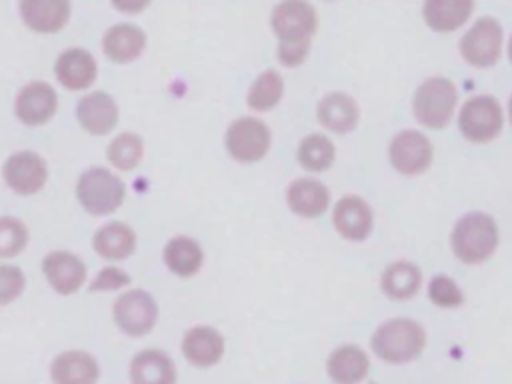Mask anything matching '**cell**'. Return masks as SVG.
Returning <instances> with one entry per match:
<instances>
[{
  "mask_svg": "<svg viewBox=\"0 0 512 384\" xmlns=\"http://www.w3.org/2000/svg\"><path fill=\"white\" fill-rule=\"evenodd\" d=\"M272 26L280 38L278 58L286 66L300 64L308 54L310 36L316 28V12L306 2H282L274 8Z\"/></svg>",
  "mask_w": 512,
  "mask_h": 384,
  "instance_id": "cell-1",
  "label": "cell"
},
{
  "mask_svg": "<svg viewBox=\"0 0 512 384\" xmlns=\"http://www.w3.org/2000/svg\"><path fill=\"white\" fill-rule=\"evenodd\" d=\"M426 342V334L420 324L396 318L384 322L372 336V348L374 352L392 364L414 360Z\"/></svg>",
  "mask_w": 512,
  "mask_h": 384,
  "instance_id": "cell-2",
  "label": "cell"
},
{
  "mask_svg": "<svg viewBox=\"0 0 512 384\" xmlns=\"http://www.w3.org/2000/svg\"><path fill=\"white\" fill-rule=\"evenodd\" d=\"M498 242V230L488 214L472 212L458 220L452 232V248L464 262L486 260Z\"/></svg>",
  "mask_w": 512,
  "mask_h": 384,
  "instance_id": "cell-3",
  "label": "cell"
},
{
  "mask_svg": "<svg viewBox=\"0 0 512 384\" xmlns=\"http://www.w3.org/2000/svg\"><path fill=\"white\" fill-rule=\"evenodd\" d=\"M124 184L106 168H90L86 170L78 184L76 196L80 204L96 216H104L114 212L124 200Z\"/></svg>",
  "mask_w": 512,
  "mask_h": 384,
  "instance_id": "cell-4",
  "label": "cell"
},
{
  "mask_svg": "<svg viewBox=\"0 0 512 384\" xmlns=\"http://www.w3.org/2000/svg\"><path fill=\"white\" fill-rule=\"evenodd\" d=\"M456 88L448 78H428L414 96L416 118L430 128H442L454 112Z\"/></svg>",
  "mask_w": 512,
  "mask_h": 384,
  "instance_id": "cell-5",
  "label": "cell"
},
{
  "mask_svg": "<svg viewBox=\"0 0 512 384\" xmlns=\"http://www.w3.org/2000/svg\"><path fill=\"white\" fill-rule=\"evenodd\" d=\"M460 130L474 142L492 140L502 128V110L492 96L470 98L458 118Z\"/></svg>",
  "mask_w": 512,
  "mask_h": 384,
  "instance_id": "cell-6",
  "label": "cell"
},
{
  "mask_svg": "<svg viewBox=\"0 0 512 384\" xmlns=\"http://www.w3.org/2000/svg\"><path fill=\"white\" fill-rule=\"evenodd\" d=\"M156 302L144 290H130L114 304V320L130 336L146 334L156 322Z\"/></svg>",
  "mask_w": 512,
  "mask_h": 384,
  "instance_id": "cell-7",
  "label": "cell"
},
{
  "mask_svg": "<svg viewBox=\"0 0 512 384\" xmlns=\"http://www.w3.org/2000/svg\"><path fill=\"white\" fill-rule=\"evenodd\" d=\"M270 144L268 128L256 118H240L230 124L226 134L228 152L240 162L260 160Z\"/></svg>",
  "mask_w": 512,
  "mask_h": 384,
  "instance_id": "cell-8",
  "label": "cell"
},
{
  "mask_svg": "<svg viewBox=\"0 0 512 384\" xmlns=\"http://www.w3.org/2000/svg\"><path fill=\"white\" fill-rule=\"evenodd\" d=\"M502 30L496 20L482 18L478 20L462 38L460 50L462 56L474 66H490L500 56Z\"/></svg>",
  "mask_w": 512,
  "mask_h": 384,
  "instance_id": "cell-9",
  "label": "cell"
},
{
  "mask_svg": "<svg viewBox=\"0 0 512 384\" xmlns=\"http://www.w3.org/2000/svg\"><path fill=\"white\" fill-rule=\"evenodd\" d=\"M390 160L402 174L424 172L432 160L430 140L416 130H404L390 144Z\"/></svg>",
  "mask_w": 512,
  "mask_h": 384,
  "instance_id": "cell-10",
  "label": "cell"
},
{
  "mask_svg": "<svg viewBox=\"0 0 512 384\" xmlns=\"http://www.w3.org/2000/svg\"><path fill=\"white\" fill-rule=\"evenodd\" d=\"M46 162L36 152H16L4 164V178L18 194H34L46 182Z\"/></svg>",
  "mask_w": 512,
  "mask_h": 384,
  "instance_id": "cell-11",
  "label": "cell"
},
{
  "mask_svg": "<svg viewBox=\"0 0 512 384\" xmlns=\"http://www.w3.org/2000/svg\"><path fill=\"white\" fill-rule=\"evenodd\" d=\"M56 110V92L46 82L26 84L16 98V114L28 126L44 124Z\"/></svg>",
  "mask_w": 512,
  "mask_h": 384,
  "instance_id": "cell-12",
  "label": "cell"
},
{
  "mask_svg": "<svg viewBox=\"0 0 512 384\" xmlns=\"http://www.w3.org/2000/svg\"><path fill=\"white\" fill-rule=\"evenodd\" d=\"M42 268L52 288L60 294L76 292L86 278V268L82 260L72 252H50L44 258Z\"/></svg>",
  "mask_w": 512,
  "mask_h": 384,
  "instance_id": "cell-13",
  "label": "cell"
},
{
  "mask_svg": "<svg viewBox=\"0 0 512 384\" xmlns=\"http://www.w3.org/2000/svg\"><path fill=\"white\" fill-rule=\"evenodd\" d=\"M76 116L82 128L92 134H106L118 120V108L112 96L106 92H92L80 98L76 106Z\"/></svg>",
  "mask_w": 512,
  "mask_h": 384,
  "instance_id": "cell-14",
  "label": "cell"
},
{
  "mask_svg": "<svg viewBox=\"0 0 512 384\" xmlns=\"http://www.w3.org/2000/svg\"><path fill=\"white\" fill-rule=\"evenodd\" d=\"M56 76L62 86L70 90L88 88L96 78V62L90 52L82 48H70L56 60Z\"/></svg>",
  "mask_w": 512,
  "mask_h": 384,
  "instance_id": "cell-15",
  "label": "cell"
},
{
  "mask_svg": "<svg viewBox=\"0 0 512 384\" xmlns=\"http://www.w3.org/2000/svg\"><path fill=\"white\" fill-rule=\"evenodd\" d=\"M182 352L194 366L206 368L216 364L224 352L222 336L208 326H196L186 332L182 340Z\"/></svg>",
  "mask_w": 512,
  "mask_h": 384,
  "instance_id": "cell-16",
  "label": "cell"
},
{
  "mask_svg": "<svg viewBox=\"0 0 512 384\" xmlns=\"http://www.w3.org/2000/svg\"><path fill=\"white\" fill-rule=\"evenodd\" d=\"M50 374L54 384H96L98 364L90 354L70 350L54 358Z\"/></svg>",
  "mask_w": 512,
  "mask_h": 384,
  "instance_id": "cell-17",
  "label": "cell"
},
{
  "mask_svg": "<svg viewBox=\"0 0 512 384\" xmlns=\"http://www.w3.org/2000/svg\"><path fill=\"white\" fill-rule=\"evenodd\" d=\"M334 224L344 238L362 240L372 228V212L362 198L346 196L334 208Z\"/></svg>",
  "mask_w": 512,
  "mask_h": 384,
  "instance_id": "cell-18",
  "label": "cell"
},
{
  "mask_svg": "<svg viewBox=\"0 0 512 384\" xmlns=\"http://www.w3.org/2000/svg\"><path fill=\"white\" fill-rule=\"evenodd\" d=\"M132 384H176L174 362L160 350H144L130 366Z\"/></svg>",
  "mask_w": 512,
  "mask_h": 384,
  "instance_id": "cell-19",
  "label": "cell"
},
{
  "mask_svg": "<svg viewBox=\"0 0 512 384\" xmlns=\"http://www.w3.org/2000/svg\"><path fill=\"white\" fill-rule=\"evenodd\" d=\"M70 4L64 0H24L20 14L36 32H56L68 20Z\"/></svg>",
  "mask_w": 512,
  "mask_h": 384,
  "instance_id": "cell-20",
  "label": "cell"
},
{
  "mask_svg": "<svg viewBox=\"0 0 512 384\" xmlns=\"http://www.w3.org/2000/svg\"><path fill=\"white\" fill-rule=\"evenodd\" d=\"M368 368V356L352 344L336 348L326 364V370L336 384H356L368 374Z\"/></svg>",
  "mask_w": 512,
  "mask_h": 384,
  "instance_id": "cell-21",
  "label": "cell"
},
{
  "mask_svg": "<svg viewBox=\"0 0 512 384\" xmlns=\"http://www.w3.org/2000/svg\"><path fill=\"white\" fill-rule=\"evenodd\" d=\"M146 36L134 24H116L104 34V52L114 62H128L140 56Z\"/></svg>",
  "mask_w": 512,
  "mask_h": 384,
  "instance_id": "cell-22",
  "label": "cell"
},
{
  "mask_svg": "<svg viewBox=\"0 0 512 384\" xmlns=\"http://www.w3.org/2000/svg\"><path fill=\"white\" fill-rule=\"evenodd\" d=\"M318 118L326 128L334 132H348L358 122V106L348 94L334 92L320 100Z\"/></svg>",
  "mask_w": 512,
  "mask_h": 384,
  "instance_id": "cell-23",
  "label": "cell"
},
{
  "mask_svg": "<svg viewBox=\"0 0 512 384\" xmlns=\"http://www.w3.org/2000/svg\"><path fill=\"white\" fill-rule=\"evenodd\" d=\"M92 246L102 258L122 260L132 254V250L136 246V236L130 226H126L122 222H112V224L102 226L94 234Z\"/></svg>",
  "mask_w": 512,
  "mask_h": 384,
  "instance_id": "cell-24",
  "label": "cell"
},
{
  "mask_svg": "<svg viewBox=\"0 0 512 384\" xmlns=\"http://www.w3.org/2000/svg\"><path fill=\"white\" fill-rule=\"evenodd\" d=\"M328 190L316 180H296L288 188V204L302 216H320L328 208Z\"/></svg>",
  "mask_w": 512,
  "mask_h": 384,
  "instance_id": "cell-25",
  "label": "cell"
},
{
  "mask_svg": "<svg viewBox=\"0 0 512 384\" xmlns=\"http://www.w3.org/2000/svg\"><path fill=\"white\" fill-rule=\"evenodd\" d=\"M472 8L474 4L470 0H430L424 6V18L434 30L448 32L458 28Z\"/></svg>",
  "mask_w": 512,
  "mask_h": 384,
  "instance_id": "cell-26",
  "label": "cell"
},
{
  "mask_svg": "<svg viewBox=\"0 0 512 384\" xmlns=\"http://www.w3.org/2000/svg\"><path fill=\"white\" fill-rule=\"evenodd\" d=\"M164 262L174 274L192 276L202 264V250L192 238L176 236L164 248Z\"/></svg>",
  "mask_w": 512,
  "mask_h": 384,
  "instance_id": "cell-27",
  "label": "cell"
},
{
  "mask_svg": "<svg viewBox=\"0 0 512 384\" xmlns=\"http://www.w3.org/2000/svg\"><path fill=\"white\" fill-rule=\"evenodd\" d=\"M420 270L410 262H394L382 276V288L392 298H408L420 286Z\"/></svg>",
  "mask_w": 512,
  "mask_h": 384,
  "instance_id": "cell-28",
  "label": "cell"
},
{
  "mask_svg": "<svg viewBox=\"0 0 512 384\" xmlns=\"http://www.w3.org/2000/svg\"><path fill=\"white\" fill-rule=\"evenodd\" d=\"M298 160L300 164L306 168V170H312V172H318V170H324L332 164L334 160V146L332 142L322 136V134H312V136H306L302 142H300V148H298Z\"/></svg>",
  "mask_w": 512,
  "mask_h": 384,
  "instance_id": "cell-29",
  "label": "cell"
},
{
  "mask_svg": "<svg viewBox=\"0 0 512 384\" xmlns=\"http://www.w3.org/2000/svg\"><path fill=\"white\" fill-rule=\"evenodd\" d=\"M142 152V138L132 132H122L108 146V160L120 170H132L140 162Z\"/></svg>",
  "mask_w": 512,
  "mask_h": 384,
  "instance_id": "cell-30",
  "label": "cell"
},
{
  "mask_svg": "<svg viewBox=\"0 0 512 384\" xmlns=\"http://www.w3.org/2000/svg\"><path fill=\"white\" fill-rule=\"evenodd\" d=\"M282 96V78L274 70H266L256 78L248 92V104L254 110H268L278 104Z\"/></svg>",
  "mask_w": 512,
  "mask_h": 384,
  "instance_id": "cell-31",
  "label": "cell"
},
{
  "mask_svg": "<svg viewBox=\"0 0 512 384\" xmlns=\"http://www.w3.org/2000/svg\"><path fill=\"white\" fill-rule=\"evenodd\" d=\"M28 242V230L22 220L2 216L0 218V258L16 256Z\"/></svg>",
  "mask_w": 512,
  "mask_h": 384,
  "instance_id": "cell-32",
  "label": "cell"
},
{
  "mask_svg": "<svg viewBox=\"0 0 512 384\" xmlns=\"http://www.w3.org/2000/svg\"><path fill=\"white\" fill-rule=\"evenodd\" d=\"M430 298L438 306H458L462 302V294L454 280L448 276H434L430 282Z\"/></svg>",
  "mask_w": 512,
  "mask_h": 384,
  "instance_id": "cell-33",
  "label": "cell"
},
{
  "mask_svg": "<svg viewBox=\"0 0 512 384\" xmlns=\"http://www.w3.org/2000/svg\"><path fill=\"white\" fill-rule=\"evenodd\" d=\"M24 288V276L16 266H0V306L12 302Z\"/></svg>",
  "mask_w": 512,
  "mask_h": 384,
  "instance_id": "cell-34",
  "label": "cell"
},
{
  "mask_svg": "<svg viewBox=\"0 0 512 384\" xmlns=\"http://www.w3.org/2000/svg\"><path fill=\"white\" fill-rule=\"evenodd\" d=\"M124 284H130V276L124 274L120 268H104L98 278H94L90 290H114Z\"/></svg>",
  "mask_w": 512,
  "mask_h": 384,
  "instance_id": "cell-35",
  "label": "cell"
},
{
  "mask_svg": "<svg viewBox=\"0 0 512 384\" xmlns=\"http://www.w3.org/2000/svg\"><path fill=\"white\" fill-rule=\"evenodd\" d=\"M510 58H512V40H510Z\"/></svg>",
  "mask_w": 512,
  "mask_h": 384,
  "instance_id": "cell-36",
  "label": "cell"
},
{
  "mask_svg": "<svg viewBox=\"0 0 512 384\" xmlns=\"http://www.w3.org/2000/svg\"><path fill=\"white\" fill-rule=\"evenodd\" d=\"M510 118H512V100H510Z\"/></svg>",
  "mask_w": 512,
  "mask_h": 384,
  "instance_id": "cell-37",
  "label": "cell"
}]
</instances>
